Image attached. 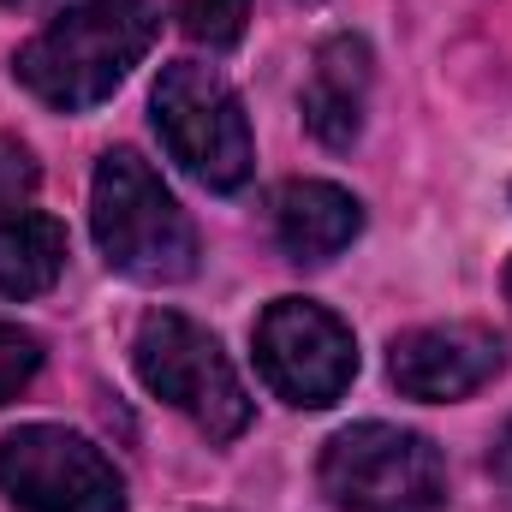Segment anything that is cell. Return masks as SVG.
<instances>
[{"label":"cell","instance_id":"5","mask_svg":"<svg viewBox=\"0 0 512 512\" xmlns=\"http://www.w3.org/2000/svg\"><path fill=\"white\" fill-rule=\"evenodd\" d=\"M322 495L340 512H441V447L399 423H352L322 453Z\"/></svg>","mask_w":512,"mask_h":512},{"label":"cell","instance_id":"15","mask_svg":"<svg viewBox=\"0 0 512 512\" xmlns=\"http://www.w3.org/2000/svg\"><path fill=\"white\" fill-rule=\"evenodd\" d=\"M489 471H495V477H501V483L512 489V417H507V429L495 435V453H489Z\"/></svg>","mask_w":512,"mask_h":512},{"label":"cell","instance_id":"9","mask_svg":"<svg viewBox=\"0 0 512 512\" xmlns=\"http://www.w3.org/2000/svg\"><path fill=\"white\" fill-rule=\"evenodd\" d=\"M370 84H376V60L364 36H328L310 60L304 78V126L316 131V143L328 149H352L364 131V108H370Z\"/></svg>","mask_w":512,"mask_h":512},{"label":"cell","instance_id":"3","mask_svg":"<svg viewBox=\"0 0 512 512\" xmlns=\"http://www.w3.org/2000/svg\"><path fill=\"white\" fill-rule=\"evenodd\" d=\"M131 364H137V382L161 405L185 411L209 441H239L251 429V393L203 322H191L179 310H149L137 322Z\"/></svg>","mask_w":512,"mask_h":512},{"label":"cell","instance_id":"8","mask_svg":"<svg viewBox=\"0 0 512 512\" xmlns=\"http://www.w3.org/2000/svg\"><path fill=\"white\" fill-rule=\"evenodd\" d=\"M507 364V346L495 328L477 322H441V328H411L387 346V376L405 399H465L477 387H489Z\"/></svg>","mask_w":512,"mask_h":512},{"label":"cell","instance_id":"11","mask_svg":"<svg viewBox=\"0 0 512 512\" xmlns=\"http://www.w3.org/2000/svg\"><path fill=\"white\" fill-rule=\"evenodd\" d=\"M66 268V227L42 209L0 215V298H36Z\"/></svg>","mask_w":512,"mask_h":512},{"label":"cell","instance_id":"1","mask_svg":"<svg viewBox=\"0 0 512 512\" xmlns=\"http://www.w3.org/2000/svg\"><path fill=\"white\" fill-rule=\"evenodd\" d=\"M155 30L161 18L149 0H72L18 48L12 72L42 108L84 114L126 84L131 66L149 54Z\"/></svg>","mask_w":512,"mask_h":512},{"label":"cell","instance_id":"4","mask_svg":"<svg viewBox=\"0 0 512 512\" xmlns=\"http://www.w3.org/2000/svg\"><path fill=\"white\" fill-rule=\"evenodd\" d=\"M149 114L161 131V149L209 191H239L256 173V143L239 90L203 66V60H173L155 78Z\"/></svg>","mask_w":512,"mask_h":512},{"label":"cell","instance_id":"17","mask_svg":"<svg viewBox=\"0 0 512 512\" xmlns=\"http://www.w3.org/2000/svg\"><path fill=\"white\" fill-rule=\"evenodd\" d=\"M507 304H512V262H507Z\"/></svg>","mask_w":512,"mask_h":512},{"label":"cell","instance_id":"13","mask_svg":"<svg viewBox=\"0 0 512 512\" xmlns=\"http://www.w3.org/2000/svg\"><path fill=\"white\" fill-rule=\"evenodd\" d=\"M36 370H42V340L18 322H0V405L36 382Z\"/></svg>","mask_w":512,"mask_h":512},{"label":"cell","instance_id":"16","mask_svg":"<svg viewBox=\"0 0 512 512\" xmlns=\"http://www.w3.org/2000/svg\"><path fill=\"white\" fill-rule=\"evenodd\" d=\"M0 6H12V12H42V6H54V0H0Z\"/></svg>","mask_w":512,"mask_h":512},{"label":"cell","instance_id":"12","mask_svg":"<svg viewBox=\"0 0 512 512\" xmlns=\"http://www.w3.org/2000/svg\"><path fill=\"white\" fill-rule=\"evenodd\" d=\"M173 6H179L185 36H197L209 48H233L251 18V0H173Z\"/></svg>","mask_w":512,"mask_h":512},{"label":"cell","instance_id":"6","mask_svg":"<svg viewBox=\"0 0 512 512\" xmlns=\"http://www.w3.org/2000/svg\"><path fill=\"white\" fill-rule=\"evenodd\" d=\"M251 346H256V376L268 382V393L298 405V411L334 405L358 376L352 328L316 298H274L256 316Z\"/></svg>","mask_w":512,"mask_h":512},{"label":"cell","instance_id":"14","mask_svg":"<svg viewBox=\"0 0 512 512\" xmlns=\"http://www.w3.org/2000/svg\"><path fill=\"white\" fill-rule=\"evenodd\" d=\"M36 185H42V167H36V155H30L18 137H0V215L24 209V203L36 197Z\"/></svg>","mask_w":512,"mask_h":512},{"label":"cell","instance_id":"10","mask_svg":"<svg viewBox=\"0 0 512 512\" xmlns=\"http://www.w3.org/2000/svg\"><path fill=\"white\" fill-rule=\"evenodd\" d=\"M358 233H364V203L346 185H334V179H292V185H280V197H274V239H280V251L292 262H304V268L334 262Z\"/></svg>","mask_w":512,"mask_h":512},{"label":"cell","instance_id":"2","mask_svg":"<svg viewBox=\"0 0 512 512\" xmlns=\"http://www.w3.org/2000/svg\"><path fill=\"white\" fill-rule=\"evenodd\" d=\"M90 233L126 280L173 286L197 274V227L137 149H108L90 185Z\"/></svg>","mask_w":512,"mask_h":512},{"label":"cell","instance_id":"7","mask_svg":"<svg viewBox=\"0 0 512 512\" xmlns=\"http://www.w3.org/2000/svg\"><path fill=\"white\" fill-rule=\"evenodd\" d=\"M0 489L24 512H126L114 459L60 423H24L0 441Z\"/></svg>","mask_w":512,"mask_h":512}]
</instances>
